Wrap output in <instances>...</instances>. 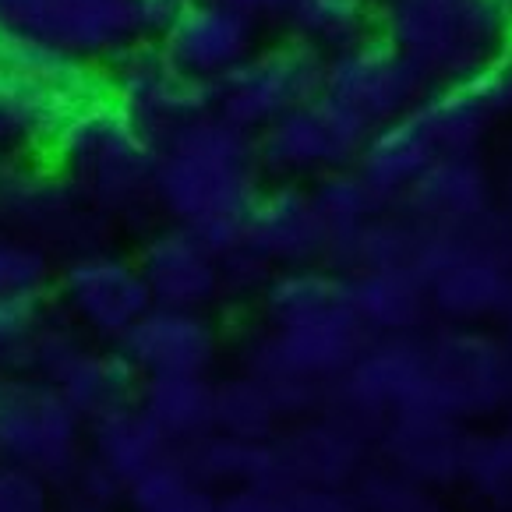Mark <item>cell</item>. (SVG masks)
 <instances>
[{"label": "cell", "mask_w": 512, "mask_h": 512, "mask_svg": "<svg viewBox=\"0 0 512 512\" xmlns=\"http://www.w3.org/2000/svg\"><path fill=\"white\" fill-rule=\"evenodd\" d=\"M230 4L251 11L255 18H279L283 11L290 8V4H294V0H230Z\"/></svg>", "instance_id": "obj_33"}, {"label": "cell", "mask_w": 512, "mask_h": 512, "mask_svg": "<svg viewBox=\"0 0 512 512\" xmlns=\"http://www.w3.org/2000/svg\"><path fill=\"white\" fill-rule=\"evenodd\" d=\"M103 92V68L0 29V159L46 156L64 117Z\"/></svg>", "instance_id": "obj_4"}, {"label": "cell", "mask_w": 512, "mask_h": 512, "mask_svg": "<svg viewBox=\"0 0 512 512\" xmlns=\"http://www.w3.org/2000/svg\"><path fill=\"white\" fill-rule=\"evenodd\" d=\"M50 283V255L11 234H0V301L43 297Z\"/></svg>", "instance_id": "obj_26"}, {"label": "cell", "mask_w": 512, "mask_h": 512, "mask_svg": "<svg viewBox=\"0 0 512 512\" xmlns=\"http://www.w3.org/2000/svg\"><path fill=\"white\" fill-rule=\"evenodd\" d=\"M311 198H315L318 216H322L325 230H329V248L336 241H343V237H350L354 230H361L368 219H375L389 205L364 181L357 166H339V170L315 177Z\"/></svg>", "instance_id": "obj_24"}, {"label": "cell", "mask_w": 512, "mask_h": 512, "mask_svg": "<svg viewBox=\"0 0 512 512\" xmlns=\"http://www.w3.org/2000/svg\"><path fill=\"white\" fill-rule=\"evenodd\" d=\"M39 311H43V297H11V301H0V364L4 368H8L18 339L25 336V329H29Z\"/></svg>", "instance_id": "obj_30"}, {"label": "cell", "mask_w": 512, "mask_h": 512, "mask_svg": "<svg viewBox=\"0 0 512 512\" xmlns=\"http://www.w3.org/2000/svg\"><path fill=\"white\" fill-rule=\"evenodd\" d=\"M509 184H512V177H509Z\"/></svg>", "instance_id": "obj_34"}, {"label": "cell", "mask_w": 512, "mask_h": 512, "mask_svg": "<svg viewBox=\"0 0 512 512\" xmlns=\"http://www.w3.org/2000/svg\"><path fill=\"white\" fill-rule=\"evenodd\" d=\"M0 163H4V159H0Z\"/></svg>", "instance_id": "obj_35"}, {"label": "cell", "mask_w": 512, "mask_h": 512, "mask_svg": "<svg viewBox=\"0 0 512 512\" xmlns=\"http://www.w3.org/2000/svg\"><path fill=\"white\" fill-rule=\"evenodd\" d=\"M279 22L287 39L329 57L375 36V0H294Z\"/></svg>", "instance_id": "obj_23"}, {"label": "cell", "mask_w": 512, "mask_h": 512, "mask_svg": "<svg viewBox=\"0 0 512 512\" xmlns=\"http://www.w3.org/2000/svg\"><path fill=\"white\" fill-rule=\"evenodd\" d=\"M0 234L18 237L43 255L64 251L71 258L103 244L110 223L75 195L57 166L22 156L0 163Z\"/></svg>", "instance_id": "obj_5"}, {"label": "cell", "mask_w": 512, "mask_h": 512, "mask_svg": "<svg viewBox=\"0 0 512 512\" xmlns=\"http://www.w3.org/2000/svg\"><path fill=\"white\" fill-rule=\"evenodd\" d=\"M50 385L61 392L64 400L78 410V417L89 424L92 417L135 400L142 378L124 361L121 350H96V347H89V343H82V347L68 357V364L50 378Z\"/></svg>", "instance_id": "obj_19"}, {"label": "cell", "mask_w": 512, "mask_h": 512, "mask_svg": "<svg viewBox=\"0 0 512 512\" xmlns=\"http://www.w3.org/2000/svg\"><path fill=\"white\" fill-rule=\"evenodd\" d=\"M135 262L152 304L205 311L216 297H223V251L181 223L152 230Z\"/></svg>", "instance_id": "obj_14"}, {"label": "cell", "mask_w": 512, "mask_h": 512, "mask_svg": "<svg viewBox=\"0 0 512 512\" xmlns=\"http://www.w3.org/2000/svg\"><path fill=\"white\" fill-rule=\"evenodd\" d=\"M258 22L262 18L237 8L230 0H191L184 15L156 43L191 82L212 89L251 50L262 46V25Z\"/></svg>", "instance_id": "obj_13"}, {"label": "cell", "mask_w": 512, "mask_h": 512, "mask_svg": "<svg viewBox=\"0 0 512 512\" xmlns=\"http://www.w3.org/2000/svg\"><path fill=\"white\" fill-rule=\"evenodd\" d=\"M117 350L138 371V378L209 375V368L216 364L219 336L205 311L152 304L117 339Z\"/></svg>", "instance_id": "obj_15"}, {"label": "cell", "mask_w": 512, "mask_h": 512, "mask_svg": "<svg viewBox=\"0 0 512 512\" xmlns=\"http://www.w3.org/2000/svg\"><path fill=\"white\" fill-rule=\"evenodd\" d=\"M188 4L191 0H131V18H135L138 36L156 43V39L184 15Z\"/></svg>", "instance_id": "obj_31"}, {"label": "cell", "mask_w": 512, "mask_h": 512, "mask_svg": "<svg viewBox=\"0 0 512 512\" xmlns=\"http://www.w3.org/2000/svg\"><path fill=\"white\" fill-rule=\"evenodd\" d=\"M166 442H195L212 431V385L205 375L142 378L135 396Z\"/></svg>", "instance_id": "obj_22"}, {"label": "cell", "mask_w": 512, "mask_h": 512, "mask_svg": "<svg viewBox=\"0 0 512 512\" xmlns=\"http://www.w3.org/2000/svg\"><path fill=\"white\" fill-rule=\"evenodd\" d=\"M85 421L50 382L0 375V463L39 477H68L82 460Z\"/></svg>", "instance_id": "obj_7"}, {"label": "cell", "mask_w": 512, "mask_h": 512, "mask_svg": "<svg viewBox=\"0 0 512 512\" xmlns=\"http://www.w3.org/2000/svg\"><path fill=\"white\" fill-rule=\"evenodd\" d=\"M382 36L428 89L474 82L512 39V0H375Z\"/></svg>", "instance_id": "obj_3"}, {"label": "cell", "mask_w": 512, "mask_h": 512, "mask_svg": "<svg viewBox=\"0 0 512 512\" xmlns=\"http://www.w3.org/2000/svg\"><path fill=\"white\" fill-rule=\"evenodd\" d=\"M46 156L75 195L110 226L145 223L156 212V145L103 92L64 117Z\"/></svg>", "instance_id": "obj_2"}, {"label": "cell", "mask_w": 512, "mask_h": 512, "mask_svg": "<svg viewBox=\"0 0 512 512\" xmlns=\"http://www.w3.org/2000/svg\"><path fill=\"white\" fill-rule=\"evenodd\" d=\"M89 442H92V460L103 463L106 470H113L124 484L135 481L152 463L170 456L166 435L149 421V414L135 400L92 417Z\"/></svg>", "instance_id": "obj_20"}, {"label": "cell", "mask_w": 512, "mask_h": 512, "mask_svg": "<svg viewBox=\"0 0 512 512\" xmlns=\"http://www.w3.org/2000/svg\"><path fill=\"white\" fill-rule=\"evenodd\" d=\"M244 248L262 255L265 262L301 269L329 251V230H325L311 188L301 181H279L262 188L248 209L244 223Z\"/></svg>", "instance_id": "obj_16"}, {"label": "cell", "mask_w": 512, "mask_h": 512, "mask_svg": "<svg viewBox=\"0 0 512 512\" xmlns=\"http://www.w3.org/2000/svg\"><path fill=\"white\" fill-rule=\"evenodd\" d=\"M491 184L484 174V163L477 156H445L410 184L400 198L407 216L431 234L460 230L488 212Z\"/></svg>", "instance_id": "obj_17"}, {"label": "cell", "mask_w": 512, "mask_h": 512, "mask_svg": "<svg viewBox=\"0 0 512 512\" xmlns=\"http://www.w3.org/2000/svg\"><path fill=\"white\" fill-rule=\"evenodd\" d=\"M364 138L368 131L354 117L325 96H315L258 131L255 152L262 174L279 181H315L339 166H354Z\"/></svg>", "instance_id": "obj_11"}, {"label": "cell", "mask_w": 512, "mask_h": 512, "mask_svg": "<svg viewBox=\"0 0 512 512\" xmlns=\"http://www.w3.org/2000/svg\"><path fill=\"white\" fill-rule=\"evenodd\" d=\"M350 301L368 332L403 336L424 318L428 290L417 269H364L350 279Z\"/></svg>", "instance_id": "obj_21"}, {"label": "cell", "mask_w": 512, "mask_h": 512, "mask_svg": "<svg viewBox=\"0 0 512 512\" xmlns=\"http://www.w3.org/2000/svg\"><path fill=\"white\" fill-rule=\"evenodd\" d=\"M272 283V265L251 248L237 244V248L223 251V294L248 297L258 290H269Z\"/></svg>", "instance_id": "obj_27"}, {"label": "cell", "mask_w": 512, "mask_h": 512, "mask_svg": "<svg viewBox=\"0 0 512 512\" xmlns=\"http://www.w3.org/2000/svg\"><path fill=\"white\" fill-rule=\"evenodd\" d=\"M149 512H216V505H212V498L205 495V491H198L195 484H191V488L184 491V495H177L174 502H166Z\"/></svg>", "instance_id": "obj_32"}, {"label": "cell", "mask_w": 512, "mask_h": 512, "mask_svg": "<svg viewBox=\"0 0 512 512\" xmlns=\"http://www.w3.org/2000/svg\"><path fill=\"white\" fill-rule=\"evenodd\" d=\"M474 85L481 89V96L488 99V106L495 110L498 121L512 117V39L495 61L474 78Z\"/></svg>", "instance_id": "obj_29"}, {"label": "cell", "mask_w": 512, "mask_h": 512, "mask_svg": "<svg viewBox=\"0 0 512 512\" xmlns=\"http://www.w3.org/2000/svg\"><path fill=\"white\" fill-rule=\"evenodd\" d=\"M279 421V403L262 378H230L212 385V431L241 442H262Z\"/></svg>", "instance_id": "obj_25"}, {"label": "cell", "mask_w": 512, "mask_h": 512, "mask_svg": "<svg viewBox=\"0 0 512 512\" xmlns=\"http://www.w3.org/2000/svg\"><path fill=\"white\" fill-rule=\"evenodd\" d=\"M435 159H438L435 145H431L428 131L421 128L414 106H410L403 117L382 124V128H375L364 138L354 166L385 202H400L410 191V184H414Z\"/></svg>", "instance_id": "obj_18"}, {"label": "cell", "mask_w": 512, "mask_h": 512, "mask_svg": "<svg viewBox=\"0 0 512 512\" xmlns=\"http://www.w3.org/2000/svg\"><path fill=\"white\" fill-rule=\"evenodd\" d=\"M103 96L152 145L209 110V89L191 82L152 39H138L106 64Z\"/></svg>", "instance_id": "obj_8"}, {"label": "cell", "mask_w": 512, "mask_h": 512, "mask_svg": "<svg viewBox=\"0 0 512 512\" xmlns=\"http://www.w3.org/2000/svg\"><path fill=\"white\" fill-rule=\"evenodd\" d=\"M46 477L15 463H0V512H46Z\"/></svg>", "instance_id": "obj_28"}, {"label": "cell", "mask_w": 512, "mask_h": 512, "mask_svg": "<svg viewBox=\"0 0 512 512\" xmlns=\"http://www.w3.org/2000/svg\"><path fill=\"white\" fill-rule=\"evenodd\" d=\"M0 29L106 68L138 43L131 0H0Z\"/></svg>", "instance_id": "obj_9"}, {"label": "cell", "mask_w": 512, "mask_h": 512, "mask_svg": "<svg viewBox=\"0 0 512 512\" xmlns=\"http://www.w3.org/2000/svg\"><path fill=\"white\" fill-rule=\"evenodd\" d=\"M322 64V53L294 39L258 46L230 75L212 85L209 110L255 138L283 113L297 110L322 92Z\"/></svg>", "instance_id": "obj_6"}, {"label": "cell", "mask_w": 512, "mask_h": 512, "mask_svg": "<svg viewBox=\"0 0 512 512\" xmlns=\"http://www.w3.org/2000/svg\"><path fill=\"white\" fill-rule=\"evenodd\" d=\"M428 92L414 68L382 36L336 50L322 64V92L332 106L354 117L364 131L396 121Z\"/></svg>", "instance_id": "obj_10"}, {"label": "cell", "mask_w": 512, "mask_h": 512, "mask_svg": "<svg viewBox=\"0 0 512 512\" xmlns=\"http://www.w3.org/2000/svg\"><path fill=\"white\" fill-rule=\"evenodd\" d=\"M262 177L255 138L205 110L156 142L152 198L170 223L195 230L216 251H230L244 241Z\"/></svg>", "instance_id": "obj_1"}, {"label": "cell", "mask_w": 512, "mask_h": 512, "mask_svg": "<svg viewBox=\"0 0 512 512\" xmlns=\"http://www.w3.org/2000/svg\"><path fill=\"white\" fill-rule=\"evenodd\" d=\"M57 297L71 322L89 336L113 343L152 308L142 269L106 244L71 255L57 279Z\"/></svg>", "instance_id": "obj_12"}]
</instances>
